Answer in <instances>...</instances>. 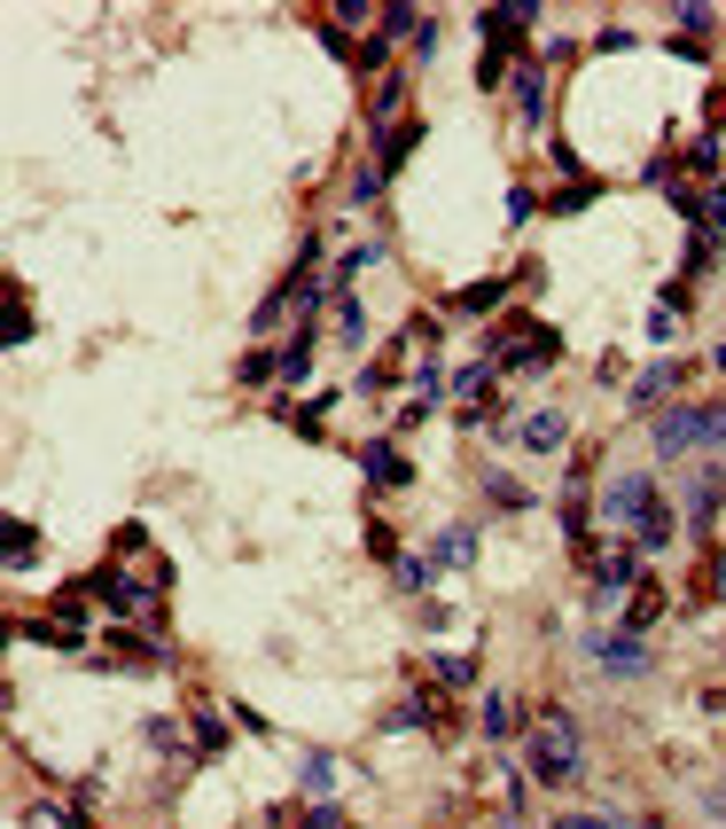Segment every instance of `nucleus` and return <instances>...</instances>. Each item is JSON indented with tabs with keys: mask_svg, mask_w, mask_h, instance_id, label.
I'll list each match as a JSON object with an SVG mask.
<instances>
[{
	"mask_svg": "<svg viewBox=\"0 0 726 829\" xmlns=\"http://www.w3.org/2000/svg\"><path fill=\"white\" fill-rule=\"evenodd\" d=\"M649 509H657V470H625V477L602 493V517H609V525H641Z\"/></svg>",
	"mask_w": 726,
	"mask_h": 829,
	"instance_id": "20e7f679",
	"label": "nucleus"
},
{
	"mask_svg": "<svg viewBox=\"0 0 726 829\" xmlns=\"http://www.w3.org/2000/svg\"><path fill=\"white\" fill-rule=\"evenodd\" d=\"M24 829H71V821H63L55 806H24Z\"/></svg>",
	"mask_w": 726,
	"mask_h": 829,
	"instance_id": "2f4dec72",
	"label": "nucleus"
},
{
	"mask_svg": "<svg viewBox=\"0 0 726 829\" xmlns=\"http://www.w3.org/2000/svg\"><path fill=\"white\" fill-rule=\"evenodd\" d=\"M687 446H726V407H664L657 415V462Z\"/></svg>",
	"mask_w": 726,
	"mask_h": 829,
	"instance_id": "f03ea898",
	"label": "nucleus"
},
{
	"mask_svg": "<svg viewBox=\"0 0 726 829\" xmlns=\"http://www.w3.org/2000/svg\"><path fill=\"white\" fill-rule=\"evenodd\" d=\"M578 767H586L578 720H571V704H548V712L531 720V775L548 783V790H563V783H578Z\"/></svg>",
	"mask_w": 726,
	"mask_h": 829,
	"instance_id": "f257e3e1",
	"label": "nucleus"
},
{
	"mask_svg": "<svg viewBox=\"0 0 726 829\" xmlns=\"http://www.w3.org/2000/svg\"><path fill=\"white\" fill-rule=\"evenodd\" d=\"M718 368H726V345H718Z\"/></svg>",
	"mask_w": 726,
	"mask_h": 829,
	"instance_id": "c9c22d12",
	"label": "nucleus"
},
{
	"mask_svg": "<svg viewBox=\"0 0 726 829\" xmlns=\"http://www.w3.org/2000/svg\"><path fill=\"white\" fill-rule=\"evenodd\" d=\"M711 595H726V556H711Z\"/></svg>",
	"mask_w": 726,
	"mask_h": 829,
	"instance_id": "72a5a7b5",
	"label": "nucleus"
},
{
	"mask_svg": "<svg viewBox=\"0 0 726 829\" xmlns=\"http://www.w3.org/2000/svg\"><path fill=\"white\" fill-rule=\"evenodd\" d=\"M383 196V173H376V164H368V173H351V212H368Z\"/></svg>",
	"mask_w": 726,
	"mask_h": 829,
	"instance_id": "bb28decb",
	"label": "nucleus"
},
{
	"mask_svg": "<svg viewBox=\"0 0 726 829\" xmlns=\"http://www.w3.org/2000/svg\"><path fill=\"white\" fill-rule=\"evenodd\" d=\"M414 141H422V126H414V118H407V126H383V149H376V173H391V164H399V157H407Z\"/></svg>",
	"mask_w": 726,
	"mask_h": 829,
	"instance_id": "6ab92c4d",
	"label": "nucleus"
},
{
	"mask_svg": "<svg viewBox=\"0 0 726 829\" xmlns=\"http://www.w3.org/2000/svg\"><path fill=\"white\" fill-rule=\"evenodd\" d=\"M485 493H492L500 509H523V485H516V477H500V470H485Z\"/></svg>",
	"mask_w": 726,
	"mask_h": 829,
	"instance_id": "cd10ccee",
	"label": "nucleus"
},
{
	"mask_svg": "<svg viewBox=\"0 0 726 829\" xmlns=\"http://www.w3.org/2000/svg\"><path fill=\"white\" fill-rule=\"evenodd\" d=\"M563 439H571V415H555V407L523 415V446H531V454H548V446H563Z\"/></svg>",
	"mask_w": 726,
	"mask_h": 829,
	"instance_id": "ddd939ff",
	"label": "nucleus"
},
{
	"mask_svg": "<svg viewBox=\"0 0 726 829\" xmlns=\"http://www.w3.org/2000/svg\"><path fill=\"white\" fill-rule=\"evenodd\" d=\"M508 282H516V274H500V282H477V290H453V313H492V305L508 298Z\"/></svg>",
	"mask_w": 726,
	"mask_h": 829,
	"instance_id": "a211bd4d",
	"label": "nucleus"
},
{
	"mask_svg": "<svg viewBox=\"0 0 726 829\" xmlns=\"http://www.w3.org/2000/svg\"><path fill=\"white\" fill-rule=\"evenodd\" d=\"M86 595H102L110 611H156V588H126V571H95V579H86Z\"/></svg>",
	"mask_w": 726,
	"mask_h": 829,
	"instance_id": "6e6552de",
	"label": "nucleus"
},
{
	"mask_svg": "<svg viewBox=\"0 0 726 829\" xmlns=\"http://www.w3.org/2000/svg\"><path fill=\"white\" fill-rule=\"evenodd\" d=\"M477 720H485V735H492V743L523 728V712H516V697H508V689H485V697H477Z\"/></svg>",
	"mask_w": 726,
	"mask_h": 829,
	"instance_id": "f8f14e48",
	"label": "nucleus"
},
{
	"mask_svg": "<svg viewBox=\"0 0 726 829\" xmlns=\"http://www.w3.org/2000/svg\"><path fill=\"white\" fill-rule=\"evenodd\" d=\"M680 17V32H711L718 24V9H703V0H687V9H672Z\"/></svg>",
	"mask_w": 726,
	"mask_h": 829,
	"instance_id": "c756f323",
	"label": "nucleus"
},
{
	"mask_svg": "<svg viewBox=\"0 0 726 829\" xmlns=\"http://www.w3.org/2000/svg\"><path fill=\"white\" fill-rule=\"evenodd\" d=\"M359 470H368V477H376V485H383V493H391V485H407V477H414V462H407V454H399V446H391V439H376V446H359Z\"/></svg>",
	"mask_w": 726,
	"mask_h": 829,
	"instance_id": "9b49d317",
	"label": "nucleus"
},
{
	"mask_svg": "<svg viewBox=\"0 0 726 829\" xmlns=\"http://www.w3.org/2000/svg\"><path fill=\"white\" fill-rule=\"evenodd\" d=\"M657 611H664V588H641V595H632V611H625V634L657 626Z\"/></svg>",
	"mask_w": 726,
	"mask_h": 829,
	"instance_id": "412c9836",
	"label": "nucleus"
},
{
	"mask_svg": "<svg viewBox=\"0 0 726 829\" xmlns=\"http://www.w3.org/2000/svg\"><path fill=\"white\" fill-rule=\"evenodd\" d=\"M703 219H711V227H726V181H718V196H703Z\"/></svg>",
	"mask_w": 726,
	"mask_h": 829,
	"instance_id": "473e14b6",
	"label": "nucleus"
},
{
	"mask_svg": "<svg viewBox=\"0 0 726 829\" xmlns=\"http://www.w3.org/2000/svg\"><path fill=\"white\" fill-rule=\"evenodd\" d=\"M274 376H282L274 353H250V360H242V384H274Z\"/></svg>",
	"mask_w": 726,
	"mask_h": 829,
	"instance_id": "c85d7f7f",
	"label": "nucleus"
},
{
	"mask_svg": "<svg viewBox=\"0 0 726 829\" xmlns=\"http://www.w3.org/2000/svg\"><path fill=\"white\" fill-rule=\"evenodd\" d=\"M718 470H695V485H687V502H680V517H687V532H711L718 525Z\"/></svg>",
	"mask_w": 726,
	"mask_h": 829,
	"instance_id": "9d476101",
	"label": "nucleus"
},
{
	"mask_svg": "<svg viewBox=\"0 0 726 829\" xmlns=\"http://www.w3.org/2000/svg\"><path fill=\"white\" fill-rule=\"evenodd\" d=\"M586 657H594V666H609V674H649L657 666V657L641 649V634H625V626H609V634H586Z\"/></svg>",
	"mask_w": 726,
	"mask_h": 829,
	"instance_id": "39448f33",
	"label": "nucleus"
},
{
	"mask_svg": "<svg viewBox=\"0 0 726 829\" xmlns=\"http://www.w3.org/2000/svg\"><path fill=\"white\" fill-rule=\"evenodd\" d=\"M305 368H313V329H297V345L282 353V384H297Z\"/></svg>",
	"mask_w": 726,
	"mask_h": 829,
	"instance_id": "5701e85b",
	"label": "nucleus"
},
{
	"mask_svg": "<svg viewBox=\"0 0 726 829\" xmlns=\"http://www.w3.org/2000/svg\"><path fill=\"white\" fill-rule=\"evenodd\" d=\"M539 118H548V63H523L516 71V126L539 133Z\"/></svg>",
	"mask_w": 726,
	"mask_h": 829,
	"instance_id": "0eeeda50",
	"label": "nucleus"
},
{
	"mask_svg": "<svg viewBox=\"0 0 726 829\" xmlns=\"http://www.w3.org/2000/svg\"><path fill=\"white\" fill-rule=\"evenodd\" d=\"M617 829H641V821H617Z\"/></svg>",
	"mask_w": 726,
	"mask_h": 829,
	"instance_id": "f704fd0d",
	"label": "nucleus"
},
{
	"mask_svg": "<svg viewBox=\"0 0 726 829\" xmlns=\"http://www.w3.org/2000/svg\"><path fill=\"white\" fill-rule=\"evenodd\" d=\"M297 783H305V798H328V790H336V760H328V752H305Z\"/></svg>",
	"mask_w": 726,
	"mask_h": 829,
	"instance_id": "aec40b11",
	"label": "nucleus"
},
{
	"mask_svg": "<svg viewBox=\"0 0 726 829\" xmlns=\"http://www.w3.org/2000/svg\"><path fill=\"white\" fill-rule=\"evenodd\" d=\"M204 752H227V720L219 712H196V767H204Z\"/></svg>",
	"mask_w": 726,
	"mask_h": 829,
	"instance_id": "4be33fe9",
	"label": "nucleus"
},
{
	"mask_svg": "<svg viewBox=\"0 0 726 829\" xmlns=\"http://www.w3.org/2000/svg\"><path fill=\"white\" fill-rule=\"evenodd\" d=\"M437 681L445 689H469L477 681V657H437Z\"/></svg>",
	"mask_w": 726,
	"mask_h": 829,
	"instance_id": "393cba45",
	"label": "nucleus"
},
{
	"mask_svg": "<svg viewBox=\"0 0 726 829\" xmlns=\"http://www.w3.org/2000/svg\"><path fill=\"white\" fill-rule=\"evenodd\" d=\"M672 517H680V509H672V502H664V493H657V509H649L641 525H632V548H672V532H680Z\"/></svg>",
	"mask_w": 726,
	"mask_h": 829,
	"instance_id": "dca6fc26",
	"label": "nucleus"
},
{
	"mask_svg": "<svg viewBox=\"0 0 726 829\" xmlns=\"http://www.w3.org/2000/svg\"><path fill=\"white\" fill-rule=\"evenodd\" d=\"M672 391H680V368H672V360H657V368H641V376H632L625 407H632V415H649V407H664Z\"/></svg>",
	"mask_w": 726,
	"mask_h": 829,
	"instance_id": "1a4fd4ad",
	"label": "nucleus"
},
{
	"mask_svg": "<svg viewBox=\"0 0 726 829\" xmlns=\"http://www.w3.org/2000/svg\"><path fill=\"white\" fill-rule=\"evenodd\" d=\"M508 329H516V337H500V345H492L508 368H548V360L563 353V337H555V329H539V321H508Z\"/></svg>",
	"mask_w": 726,
	"mask_h": 829,
	"instance_id": "423d86ee",
	"label": "nucleus"
},
{
	"mask_svg": "<svg viewBox=\"0 0 726 829\" xmlns=\"http://www.w3.org/2000/svg\"><path fill=\"white\" fill-rule=\"evenodd\" d=\"M24 556H40V540L24 532V517H9V571H24Z\"/></svg>",
	"mask_w": 726,
	"mask_h": 829,
	"instance_id": "a878e982",
	"label": "nucleus"
},
{
	"mask_svg": "<svg viewBox=\"0 0 726 829\" xmlns=\"http://www.w3.org/2000/svg\"><path fill=\"white\" fill-rule=\"evenodd\" d=\"M672 337H680V321H672V305H657L649 313V345H672Z\"/></svg>",
	"mask_w": 726,
	"mask_h": 829,
	"instance_id": "7c9ffc66",
	"label": "nucleus"
},
{
	"mask_svg": "<svg viewBox=\"0 0 726 829\" xmlns=\"http://www.w3.org/2000/svg\"><path fill=\"white\" fill-rule=\"evenodd\" d=\"M430 720H437V697L430 689H407V704L383 712V728H430Z\"/></svg>",
	"mask_w": 726,
	"mask_h": 829,
	"instance_id": "f3484780",
	"label": "nucleus"
},
{
	"mask_svg": "<svg viewBox=\"0 0 726 829\" xmlns=\"http://www.w3.org/2000/svg\"><path fill=\"white\" fill-rule=\"evenodd\" d=\"M399 588L407 595H430V556H399Z\"/></svg>",
	"mask_w": 726,
	"mask_h": 829,
	"instance_id": "b1692460",
	"label": "nucleus"
},
{
	"mask_svg": "<svg viewBox=\"0 0 726 829\" xmlns=\"http://www.w3.org/2000/svg\"><path fill=\"white\" fill-rule=\"evenodd\" d=\"M336 345H344V353L368 345V305H359L351 290H336Z\"/></svg>",
	"mask_w": 726,
	"mask_h": 829,
	"instance_id": "4468645a",
	"label": "nucleus"
},
{
	"mask_svg": "<svg viewBox=\"0 0 726 829\" xmlns=\"http://www.w3.org/2000/svg\"><path fill=\"white\" fill-rule=\"evenodd\" d=\"M586 579H594V611L609 618L632 595V579H641V548H594L586 556Z\"/></svg>",
	"mask_w": 726,
	"mask_h": 829,
	"instance_id": "7ed1b4c3",
	"label": "nucleus"
},
{
	"mask_svg": "<svg viewBox=\"0 0 726 829\" xmlns=\"http://www.w3.org/2000/svg\"><path fill=\"white\" fill-rule=\"evenodd\" d=\"M430 563H445V571L477 563V532H469V525H445V532H437V548H430Z\"/></svg>",
	"mask_w": 726,
	"mask_h": 829,
	"instance_id": "2eb2a0df",
	"label": "nucleus"
}]
</instances>
